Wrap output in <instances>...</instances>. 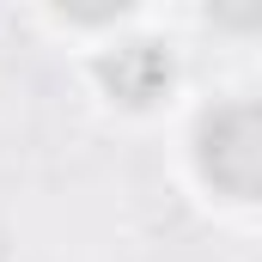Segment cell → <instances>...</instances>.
<instances>
[{"label":"cell","mask_w":262,"mask_h":262,"mask_svg":"<svg viewBox=\"0 0 262 262\" xmlns=\"http://www.w3.org/2000/svg\"><path fill=\"white\" fill-rule=\"evenodd\" d=\"M195 165L201 177L232 201H262V104H220L195 128Z\"/></svg>","instance_id":"obj_1"},{"label":"cell","mask_w":262,"mask_h":262,"mask_svg":"<svg viewBox=\"0 0 262 262\" xmlns=\"http://www.w3.org/2000/svg\"><path fill=\"white\" fill-rule=\"evenodd\" d=\"M104 85L122 98V104H152L165 85H171V55L159 43H122L110 61H104Z\"/></svg>","instance_id":"obj_2"}]
</instances>
